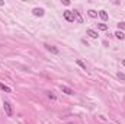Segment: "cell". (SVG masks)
<instances>
[{"label":"cell","mask_w":125,"mask_h":124,"mask_svg":"<svg viewBox=\"0 0 125 124\" xmlns=\"http://www.w3.org/2000/svg\"><path fill=\"white\" fill-rule=\"evenodd\" d=\"M3 108H5V112L7 117H12L13 115V107H12V104L9 101H5L3 102Z\"/></svg>","instance_id":"1"},{"label":"cell","mask_w":125,"mask_h":124,"mask_svg":"<svg viewBox=\"0 0 125 124\" xmlns=\"http://www.w3.org/2000/svg\"><path fill=\"white\" fill-rule=\"evenodd\" d=\"M64 19H65L67 22H74V15H73V12H71V10H65V12H64Z\"/></svg>","instance_id":"2"},{"label":"cell","mask_w":125,"mask_h":124,"mask_svg":"<svg viewBox=\"0 0 125 124\" xmlns=\"http://www.w3.org/2000/svg\"><path fill=\"white\" fill-rule=\"evenodd\" d=\"M44 47L49 51V53H52V54H58V48H55L54 45H49V44H44Z\"/></svg>","instance_id":"3"},{"label":"cell","mask_w":125,"mask_h":124,"mask_svg":"<svg viewBox=\"0 0 125 124\" xmlns=\"http://www.w3.org/2000/svg\"><path fill=\"white\" fill-rule=\"evenodd\" d=\"M32 13L35 15V16H44V9H41V7H35L33 10H32Z\"/></svg>","instance_id":"4"},{"label":"cell","mask_w":125,"mask_h":124,"mask_svg":"<svg viewBox=\"0 0 125 124\" xmlns=\"http://www.w3.org/2000/svg\"><path fill=\"white\" fill-rule=\"evenodd\" d=\"M73 15H74V19H77V22H79V24H83V18H82L80 12H77V10H73Z\"/></svg>","instance_id":"5"},{"label":"cell","mask_w":125,"mask_h":124,"mask_svg":"<svg viewBox=\"0 0 125 124\" xmlns=\"http://www.w3.org/2000/svg\"><path fill=\"white\" fill-rule=\"evenodd\" d=\"M86 34H87L90 38H93V40H96V38H98V32H96V31H93V29H87V31H86Z\"/></svg>","instance_id":"6"},{"label":"cell","mask_w":125,"mask_h":124,"mask_svg":"<svg viewBox=\"0 0 125 124\" xmlns=\"http://www.w3.org/2000/svg\"><path fill=\"white\" fill-rule=\"evenodd\" d=\"M61 91H63L65 95H73V91H71L68 86H61Z\"/></svg>","instance_id":"7"},{"label":"cell","mask_w":125,"mask_h":124,"mask_svg":"<svg viewBox=\"0 0 125 124\" xmlns=\"http://www.w3.org/2000/svg\"><path fill=\"white\" fill-rule=\"evenodd\" d=\"M115 37H116L118 40H124V38H125V34H124L122 31H116V32H115Z\"/></svg>","instance_id":"8"},{"label":"cell","mask_w":125,"mask_h":124,"mask_svg":"<svg viewBox=\"0 0 125 124\" xmlns=\"http://www.w3.org/2000/svg\"><path fill=\"white\" fill-rule=\"evenodd\" d=\"M99 16L102 18L103 21H108V13H106L105 10H100V12H99Z\"/></svg>","instance_id":"9"},{"label":"cell","mask_w":125,"mask_h":124,"mask_svg":"<svg viewBox=\"0 0 125 124\" xmlns=\"http://www.w3.org/2000/svg\"><path fill=\"white\" fill-rule=\"evenodd\" d=\"M0 89H3V91H5V92H7V94H9V92L12 91L9 86H6V85H3V83H0Z\"/></svg>","instance_id":"10"},{"label":"cell","mask_w":125,"mask_h":124,"mask_svg":"<svg viewBox=\"0 0 125 124\" xmlns=\"http://www.w3.org/2000/svg\"><path fill=\"white\" fill-rule=\"evenodd\" d=\"M98 29H100V31H106V29H108V25H106V24H98Z\"/></svg>","instance_id":"11"},{"label":"cell","mask_w":125,"mask_h":124,"mask_svg":"<svg viewBox=\"0 0 125 124\" xmlns=\"http://www.w3.org/2000/svg\"><path fill=\"white\" fill-rule=\"evenodd\" d=\"M89 16H90V18H96L98 16V12L96 10H89Z\"/></svg>","instance_id":"12"},{"label":"cell","mask_w":125,"mask_h":124,"mask_svg":"<svg viewBox=\"0 0 125 124\" xmlns=\"http://www.w3.org/2000/svg\"><path fill=\"white\" fill-rule=\"evenodd\" d=\"M76 63H77V64H79V66H80L82 69H84V70H86V64H84V63H83L82 60H76Z\"/></svg>","instance_id":"13"},{"label":"cell","mask_w":125,"mask_h":124,"mask_svg":"<svg viewBox=\"0 0 125 124\" xmlns=\"http://www.w3.org/2000/svg\"><path fill=\"white\" fill-rule=\"evenodd\" d=\"M116 76H118L121 80H125V73H121V72H118V73H116Z\"/></svg>","instance_id":"14"},{"label":"cell","mask_w":125,"mask_h":124,"mask_svg":"<svg viewBox=\"0 0 125 124\" xmlns=\"http://www.w3.org/2000/svg\"><path fill=\"white\" fill-rule=\"evenodd\" d=\"M47 94H48V98H49V99H55V98H57V96H55L54 94H52V92H47Z\"/></svg>","instance_id":"15"},{"label":"cell","mask_w":125,"mask_h":124,"mask_svg":"<svg viewBox=\"0 0 125 124\" xmlns=\"http://www.w3.org/2000/svg\"><path fill=\"white\" fill-rule=\"evenodd\" d=\"M118 28H119V31H121V29H125V24H124V22L118 24Z\"/></svg>","instance_id":"16"},{"label":"cell","mask_w":125,"mask_h":124,"mask_svg":"<svg viewBox=\"0 0 125 124\" xmlns=\"http://www.w3.org/2000/svg\"><path fill=\"white\" fill-rule=\"evenodd\" d=\"M63 3H64L65 6H68V5H70V2H68V0H63Z\"/></svg>","instance_id":"17"},{"label":"cell","mask_w":125,"mask_h":124,"mask_svg":"<svg viewBox=\"0 0 125 124\" xmlns=\"http://www.w3.org/2000/svg\"><path fill=\"white\" fill-rule=\"evenodd\" d=\"M122 66H124V67H125V59H124V60H122Z\"/></svg>","instance_id":"18"},{"label":"cell","mask_w":125,"mask_h":124,"mask_svg":"<svg viewBox=\"0 0 125 124\" xmlns=\"http://www.w3.org/2000/svg\"><path fill=\"white\" fill-rule=\"evenodd\" d=\"M68 124H73V123H68Z\"/></svg>","instance_id":"19"}]
</instances>
